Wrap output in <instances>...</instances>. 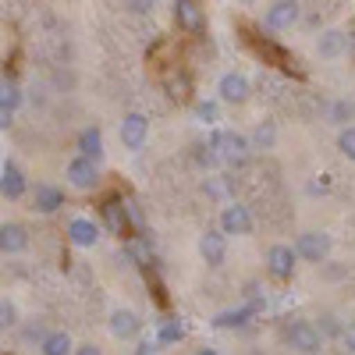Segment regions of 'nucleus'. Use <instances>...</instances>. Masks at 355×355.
<instances>
[{
    "label": "nucleus",
    "mask_w": 355,
    "mask_h": 355,
    "mask_svg": "<svg viewBox=\"0 0 355 355\" xmlns=\"http://www.w3.org/2000/svg\"><path fill=\"white\" fill-rule=\"evenodd\" d=\"M210 146L217 150V157H220L227 167H234V171L245 167L249 157H252V142H249L242 132H214Z\"/></svg>",
    "instance_id": "obj_1"
},
{
    "label": "nucleus",
    "mask_w": 355,
    "mask_h": 355,
    "mask_svg": "<svg viewBox=\"0 0 355 355\" xmlns=\"http://www.w3.org/2000/svg\"><path fill=\"white\" fill-rule=\"evenodd\" d=\"M284 341L291 352H299V355H316L323 348V334L313 320H291L288 327H284Z\"/></svg>",
    "instance_id": "obj_2"
},
{
    "label": "nucleus",
    "mask_w": 355,
    "mask_h": 355,
    "mask_svg": "<svg viewBox=\"0 0 355 355\" xmlns=\"http://www.w3.org/2000/svg\"><path fill=\"white\" fill-rule=\"evenodd\" d=\"M291 249H295V256H299V259L320 266L323 259L331 256V234H327V231H316V227H313V231H302L299 239H295Z\"/></svg>",
    "instance_id": "obj_3"
},
{
    "label": "nucleus",
    "mask_w": 355,
    "mask_h": 355,
    "mask_svg": "<svg viewBox=\"0 0 355 355\" xmlns=\"http://www.w3.org/2000/svg\"><path fill=\"white\" fill-rule=\"evenodd\" d=\"M249 96H252V85H249V78L242 71H224L217 78V100L220 103L242 107V103H249Z\"/></svg>",
    "instance_id": "obj_4"
},
{
    "label": "nucleus",
    "mask_w": 355,
    "mask_h": 355,
    "mask_svg": "<svg viewBox=\"0 0 355 355\" xmlns=\"http://www.w3.org/2000/svg\"><path fill=\"white\" fill-rule=\"evenodd\" d=\"M217 231L224 234V239H242V234H252V214H249V206H242V202H227L224 210H220V217H217Z\"/></svg>",
    "instance_id": "obj_5"
},
{
    "label": "nucleus",
    "mask_w": 355,
    "mask_h": 355,
    "mask_svg": "<svg viewBox=\"0 0 355 355\" xmlns=\"http://www.w3.org/2000/svg\"><path fill=\"white\" fill-rule=\"evenodd\" d=\"M64 182L78 192H93L100 185V164L85 160V157H71L68 167H64Z\"/></svg>",
    "instance_id": "obj_6"
},
{
    "label": "nucleus",
    "mask_w": 355,
    "mask_h": 355,
    "mask_svg": "<svg viewBox=\"0 0 355 355\" xmlns=\"http://www.w3.org/2000/svg\"><path fill=\"white\" fill-rule=\"evenodd\" d=\"M146 142H150V117L139 114V110L125 114L121 117V146H125V150H132V153H139Z\"/></svg>",
    "instance_id": "obj_7"
},
{
    "label": "nucleus",
    "mask_w": 355,
    "mask_h": 355,
    "mask_svg": "<svg viewBox=\"0 0 355 355\" xmlns=\"http://www.w3.org/2000/svg\"><path fill=\"white\" fill-rule=\"evenodd\" d=\"M299 18H302V8L295 4V0H274L263 15L266 28H274V33H288L291 25H299Z\"/></svg>",
    "instance_id": "obj_8"
},
{
    "label": "nucleus",
    "mask_w": 355,
    "mask_h": 355,
    "mask_svg": "<svg viewBox=\"0 0 355 355\" xmlns=\"http://www.w3.org/2000/svg\"><path fill=\"white\" fill-rule=\"evenodd\" d=\"M295 266H299V256H295L291 245H284V242L270 245V252H266V274L277 281H288L295 274Z\"/></svg>",
    "instance_id": "obj_9"
},
{
    "label": "nucleus",
    "mask_w": 355,
    "mask_h": 355,
    "mask_svg": "<svg viewBox=\"0 0 355 355\" xmlns=\"http://www.w3.org/2000/svg\"><path fill=\"white\" fill-rule=\"evenodd\" d=\"M199 259L210 266V270L224 266V259H227V239H224L220 231H202L199 234Z\"/></svg>",
    "instance_id": "obj_10"
},
{
    "label": "nucleus",
    "mask_w": 355,
    "mask_h": 355,
    "mask_svg": "<svg viewBox=\"0 0 355 355\" xmlns=\"http://www.w3.org/2000/svg\"><path fill=\"white\" fill-rule=\"evenodd\" d=\"M68 242L75 249H93L100 242V224L93 217H71L68 220Z\"/></svg>",
    "instance_id": "obj_11"
},
{
    "label": "nucleus",
    "mask_w": 355,
    "mask_h": 355,
    "mask_svg": "<svg viewBox=\"0 0 355 355\" xmlns=\"http://www.w3.org/2000/svg\"><path fill=\"white\" fill-rule=\"evenodd\" d=\"M28 249V227L18 220H4L0 224V252L4 256H18Z\"/></svg>",
    "instance_id": "obj_12"
},
{
    "label": "nucleus",
    "mask_w": 355,
    "mask_h": 355,
    "mask_svg": "<svg viewBox=\"0 0 355 355\" xmlns=\"http://www.w3.org/2000/svg\"><path fill=\"white\" fill-rule=\"evenodd\" d=\"M64 206V189H57V185H50V182H40L36 189H33V210L36 214H43V217H50V214H57Z\"/></svg>",
    "instance_id": "obj_13"
},
{
    "label": "nucleus",
    "mask_w": 355,
    "mask_h": 355,
    "mask_svg": "<svg viewBox=\"0 0 355 355\" xmlns=\"http://www.w3.org/2000/svg\"><path fill=\"white\" fill-rule=\"evenodd\" d=\"M28 192V182H25V174L15 160H4V167H0V196H8V199H21Z\"/></svg>",
    "instance_id": "obj_14"
},
{
    "label": "nucleus",
    "mask_w": 355,
    "mask_h": 355,
    "mask_svg": "<svg viewBox=\"0 0 355 355\" xmlns=\"http://www.w3.org/2000/svg\"><path fill=\"white\" fill-rule=\"evenodd\" d=\"M174 21L178 28H185V33H202L206 28V15L199 4H192V0H174Z\"/></svg>",
    "instance_id": "obj_15"
},
{
    "label": "nucleus",
    "mask_w": 355,
    "mask_h": 355,
    "mask_svg": "<svg viewBox=\"0 0 355 355\" xmlns=\"http://www.w3.org/2000/svg\"><path fill=\"white\" fill-rule=\"evenodd\" d=\"M107 327H110V334H114V338L128 341V338H135V334L142 331V320H139L132 309H114V313H110V320H107Z\"/></svg>",
    "instance_id": "obj_16"
},
{
    "label": "nucleus",
    "mask_w": 355,
    "mask_h": 355,
    "mask_svg": "<svg viewBox=\"0 0 355 355\" xmlns=\"http://www.w3.org/2000/svg\"><path fill=\"white\" fill-rule=\"evenodd\" d=\"M348 50V36L341 33V28H327L320 40H316V53L320 61H338V57Z\"/></svg>",
    "instance_id": "obj_17"
},
{
    "label": "nucleus",
    "mask_w": 355,
    "mask_h": 355,
    "mask_svg": "<svg viewBox=\"0 0 355 355\" xmlns=\"http://www.w3.org/2000/svg\"><path fill=\"white\" fill-rule=\"evenodd\" d=\"M100 210H103V224L110 234H128V206L121 199H107Z\"/></svg>",
    "instance_id": "obj_18"
},
{
    "label": "nucleus",
    "mask_w": 355,
    "mask_h": 355,
    "mask_svg": "<svg viewBox=\"0 0 355 355\" xmlns=\"http://www.w3.org/2000/svg\"><path fill=\"white\" fill-rule=\"evenodd\" d=\"M78 157L93 160V164L103 160V132H100L96 125H89V128L78 132Z\"/></svg>",
    "instance_id": "obj_19"
},
{
    "label": "nucleus",
    "mask_w": 355,
    "mask_h": 355,
    "mask_svg": "<svg viewBox=\"0 0 355 355\" xmlns=\"http://www.w3.org/2000/svg\"><path fill=\"white\" fill-rule=\"evenodd\" d=\"M71 352H75V341L64 331H50L40 345V355H71Z\"/></svg>",
    "instance_id": "obj_20"
},
{
    "label": "nucleus",
    "mask_w": 355,
    "mask_h": 355,
    "mask_svg": "<svg viewBox=\"0 0 355 355\" xmlns=\"http://www.w3.org/2000/svg\"><path fill=\"white\" fill-rule=\"evenodd\" d=\"M0 107L11 110V114L21 107V89H18V82L8 78V75H0Z\"/></svg>",
    "instance_id": "obj_21"
},
{
    "label": "nucleus",
    "mask_w": 355,
    "mask_h": 355,
    "mask_svg": "<svg viewBox=\"0 0 355 355\" xmlns=\"http://www.w3.org/2000/svg\"><path fill=\"white\" fill-rule=\"evenodd\" d=\"M182 338H185V327H182V320H174V316L160 320V327H157V345H178Z\"/></svg>",
    "instance_id": "obj_22"
},
{
    "label": "nucleus",
    "mask_w": 355,
    "mask_h": 355,
    "mask_svg": "<svg viewBox=\"0 0 355 355\" xmlns=\"http://www.w3.org/2000/svg\"><path fill=\"white\" fill-rule=\"evenodd\" d=\"M249 142H252V150H274V142H277V125H274V121H259Z\"/></svg>",
    "instance_id": "obj_23"
},
{
    "label": "nucleus",
    "mask_w": 355,
    "mask_h": 355,
    "mask_svg": "<svg viewBox=\"0 0 355 355\" xmlns=\"http://www.w3.org/2000/svg\"><path fill=\"white\" fill-rule=\"evenodd\" d=\"M331 121L338 125V132H341V128H352V121H355V103H352V100H334V103H331Z\"/></svg>",
    "instance_id": "obj_24"
},
{
    "label": "nucleus",
    "mask_w": 355,
    "mask_h": 355,
    "mask_svg": "<svg viewBox=\"0 0 355 355\" xmlns=\"http://www.w3.org/2000/svg\"><path fill=\"white\" fill-rule=\"evenodd\" d=\"M192 114H196L199 125H217L220 121V100H199L192 107Z\"/></svg>",
    "instance_id": "obj_25"
},
{
    "label": "nucleus",
    "mask_w": 355,
    "mask_h": 355,
    "mask_svg": "<svg viewBox=\"0 0 355 355\" xmlns=\"http://www.w3.org/2000/svg\"><path fill=\"white\" fill-rule=\"evenodd\" d=\"M18 327V306L11 299H0V331H15Z\"/></svg>",
    "instance_id": "obj_26"
},
{
    "label": "nucleus",
    "mask_w": 355,
    "mask_h": 355,
    "mask_svg": "<svg viewBox=\"0 0 355 355\" xmlns=\"http://www.w3.org/2000/svg\"><path fill=\"white\" fill-rule=\"evenodd\" d=\"M338 153H341L345 160H355V125L338 132Z\"/></svg>",
    "instance_id": "obj_27"
},
{
    "label": "nucleus",
    "mask_w": 355,
    "mask_h": 355,
    "mask_svg": "<svg viewBox=\"0 0 355 355\" xmlns=\"http://www.w3.org/2000/svg\"><path fill=\"white\" fill-rule=\"evenodd\" d=\"M245 320H249V309H234V313H220L214 323L217 327H242Z\"/></svg>",
    "instance_id": "obj_28"
},
{
    "label": "nucleus",
    "mask_w": 355,
    "mask_h": 355,
    "mask_svg": "<svg viewBox=\"0 0 355 355\" xmlns=\"http://www.w3.org/2000/svg\"><path fill=\"white\" fill-rule=\"evenodd\" d=\"M46 334H50V331L43 327L40 320H36V323H28V327H25V341H36V348L43 345V338H46Z\"/></svg>",
    "instance_id": "obj_29"
},
{
    "label": "nucleus",
    "mask_w": 355,
    "mask_h": 355,
    "mask_svg": "<svg viewBox=\"0 0 355 355\" xmlns=\"http://www.w3.org/2000/svg\"><path fill=\"white\" fill-rule=\"evenodd\" d=\"M341 345H345V352H348V355H355V320L341 327Z\"/></svg>",
    "instance_id": "obj_30"
},
{
    "label": "nucleus",
    "mask_w": 355,
    "mask_h": 355,
    "mask_svg": "<svg viewBox=\"0 0 355 355\" xmlns=\"http://www.w3.org/2000/svg\"><path fill=\"white\" fill-rule=\"evenodd\" d=\"M71 355H103V348L100 345H93V341H85V345H75V352Z\"/></svg>",
    "instance_id": "obj_31"
},
{
    "label": "nucleus",
    "mask_w": 355,
    "mask_h": 355,
    "mask_svg": "<svg viewBox=\"0 0 355 355\" xmlns=\"http://www.w3.org/2000/svg\"><path fill=\"white\" fill-rule=\"evenodd\" d=\"M15 125V114L11 110H4V107H0V132H8Z\"/></svg>",
    "instance_id": "obj_32"
},
{
    "label": "nucleus",
    "mask_w": 355,
    "mask_h": 355,
    "mask_svg": "<svg viewBox=\"0 0 355 355\" xmlns=\"http://www.w3.org/2000/svg\"><path fill=\"white\" fill-rule=\"evenodd\" d=\"M135 355H157V352H153V345H150V341H139Z\"/></svg>",
    "instance_id": "obj_33"
},
{
    "label": "nucleus",
    "mask_w": 355,
    "mask_h": 355,
    "mask_svg": "<svg viewBox=\"0 0 355 355\" xmlns=\"http://www.w3.org/2000/svg\"><path fill=\"white\" fill-rule=\"evenodd\" d=\"M128 11H135V15H142V11H150V4H139V0H135V4H125Z\"/></svg>",
    "instance_id": "obj_34"
},
{
    "label": "nucleus",
    "mask_w": 355,
    "mask_h": 355,
    "mask_svg": "<svg viewBox=\"0 0 355 355\" xmlns=\"http://www.w3.org/2000/svg\"><path fill=\"white\" fill-rule=\"evenodd\" d=\"M196 355H217V352H214V348H199Z\"/></svg>",
    "instance_id": "obj_35"
}]
</instances>
